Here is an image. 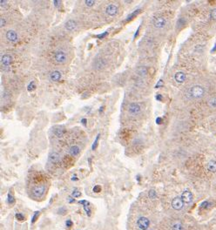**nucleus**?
I'll list each match as a JSON object with an SVG mask.
<instances>
[{
  "label": "nucleus",
  "instance_id": "obj_10",
  "mask_svg": "<svg viewBox=\"0 0 216 230\" xmlns=\"http://www.w3.org/2000/svg\"><path fill=\"white\" fill-rule=\"evenodd\" d=\"M150 225V221L145 217H140L138 221V226L141 230H146Z\"/></svg>",
  "mask_w": 216,
  "mask_h": 230
},
{
  "label": "nucleus",
  "instance_id": "obj_33",
  "mask_svg": "<svg viewBox=\"0 0 216 230\" xmlns=\"http://www.w3.org/2000/svg\"><path fill=\"white\" fill-rule=\"evenodd\" d=\"M53 4H54V6H55L56 8H59L60 5H61V1L56 0V1H53Z\"/></svg>",
  "mask_w": 216,
  "mask_h": 230
},
{
  "label": "nucleus",
  "instance_id": "obj_34",
  "mask_svg": "<svg viewBox=\"0 0 216 230\" xmlns=\"http://www.w3.org/2000/svg\"><path fill=\"white\" fill-rule=\"evenodd\" d=\"M5 25H6V20H5L4 18H1V19H0V26H1V27H4Z\"/></svg>",
  "mask_w": 216,
  "mask_h": 230
},
{
  "label": "nucleus",
  "instance_id": "obj_17",
  "mask_svg": "<svg viewBox=\"0 0 216 230\" xmlns=\"http://www.w3.org/2000/svg\"><path fill=\"white\" fill-rule=\"evenodd\" d=\"M65 27H66V29L67 31H74V30L76 29V27H77V23H76L73 19H69V20L66 23Z\"/></svg>",
  "mask_w": 216,
  "mask_h": 230
},
{
  "label": "nucleus",
  "instance_id": "obj_45",
  "mask_svg": "<svg viewBox=\"0 0 216 230\" xmlns=\"http://www.w3.org/2000/svg\"><path fill=\"white\" fill-rule=\"evenodd\" d=\"M72 180H73V181H75V180H78V178L77 177H75V176H73L72 178Z\"/></svg>",
  "mask_w": 216,
  "mask_h": 230
},
{
  "label": "nucleus",
  "instance_id": "obj_47",
  "mask_svg": "<svg viewBox=\"0 0 216 230\" xmlns=\"http://www.w3.org/2000/svg\"><path fill=\"white\" fill-rule=\"evenodd\" d=\"M146 230H147V229H146Z\"/></svg>",
  "mask_w": 216,
  "mask_h": 230
},
{
  "label": "nucleus",
  "instance_id": "obj_19",
  "mask_svg": "<svg viewBox=\"0 0 216 230\" xmlns=\"http://www.w3.org/2000/svg\"><path fill=\"white\" fill-rule=\"evenodd\" d=\"M65 132H66V130L63 129V128L58 127L55 128V129L53 130V133H54V135H55L57 138H62V137L64 136Z\"/></svg>",
  "mask_w": 216,
  "mask_h": 230
},
{
  "label": "nucleus",
  "instance_id": "obj_42",
  "mask_svg": "<svg viewBox=\"0 0 216 230\" xmlns=\"http://www.w3.org/2000/svg\"><path fill=\"white\" fill-rule=\"evenodd\" d=\"M159 85H160H160H162V80H160V81L157 83V85H155V87H156V88H158V87H159Z\"/></svg>",
  "mask_w": 216,
  "mask_h": 230
},
{
  "label": "nucleus",
  "instance_id": "obj_18",
  "mask_svg": "<svg viewBox=\"0 0 216 230\" xmlns=\"http://www.w3.org/2000/svg\"><path fill=\"white\" fill-rule=\"evenodd\" d=\"M136 74L139 75L140 77H144L146 76L147 74V68L144 66H139L137 69H136Z\"/></svg>",
  "mask_w": 216,
  "mask_h": 230
},
{
  "label": "nucleus",
  "instance_id": "obj_4",
  "mask_svg": "<svg viewBox=\"0 0 216 230\" xmlns=\"http://www.w3.org/2000/svg\"><path fill=\"white\" fill-rule=\"evenodd\" d=\"M5 37L7 38L8 41L11 42V43H15L19 40V35L18 33L14 31V30H9L6 31Z\"/></svg>",
  "mask_w": 216,
  "mask_h": 230
},
{
  "label": "nucleus",
  "instance_id": "obj_27",
  "mask_svg": "<svg viewBox=\"0 0 216 230\" xmlns=\"http://www.w3.org/2000/svg\"><path fill=\"white\" fill-rule=\"evenodd\" d=\"M208 105L211 107H215L216 108V98H213L208 101Z\"/></svg>",
  "mask_w": 216,
  "mask_h": 230
},
{
  "label": "nucleus",
  "instance_id": "obj_29",
  "mask_svg": "<svg viewBox=\"0 0 216 230\" xmlns=\"http://www.w3.org/2000/svg\"><path fill=\"white\" fill-rule=\"evenodd\" d=\"M72 196H73V197H76V198H78V197H80V196H81V193H80L78 190H77V189H74V190H73V192H72Z\"/></svg>",
  "mask_w": 216,
  "mask_h": 230
},
{
  "label": "nucleus",
  "instance_id": "obj_37",
  "mask_svg": "<svg viewBox=\"0 0 216 230\" xmlns=\"http://www.w3.org/2000/svg\"><path fill=\"white\" fill-rule=\"evenodd\" d=\"M66 228H68V229H71V228L72 227V221H70V220L66 221Z\"/></svg>",
  "mask_w": 216,
  "mask_h": 230
},
{
  "label": "nucleus",
  "instance_id": "obj_8",
  "mask_svg": "<svg viewBox=\"0 0 216 230\" xmlns=\"http://www.w3.org/2000/svg\"><path fill=\"white\" fill-rule=\"evenodd\" d=\"M106 13L108 16H115L118 13V7L113 4H109L106 8Z\"/></svg>",
  "mask_w": 216,
  "mask_h": 230
},
{
  "label": "nucleus",
  "instance_id": "obj_12",
  "mask_svg": "<svg viewBox=\"0 0 216 230\" xmlns=\"http://www.w3.org/2000/svg\"><path fill=\"white\" fill-rule=\"evenodd\" d=\"M181 199L184 203H190L192 201V194L190 191H184L181 194Z\"/></svg>",
  "mask_w": 216,
  "mask_h": 230
},
{
  "label": "nucleus",
  "instance_id": "obj_7",
  "mask_svg": "<svg viewBox=\"0 0 216 230\" xmlns=\"http://www.w3.org/2000/svg\"><path fill=\"white\" fill-rule=\"evenodd\" d=\"M167 25V20L164 17H158L153 20V26L157 29H161Z\"/></svg>",
  "mask_w": 216,
  "mask_h": 230
},
{
  "label": "nucleus",
  "instance_id": "obj_46",
  "mask_svg": "<svg viewBox=\"0 0 216 230\" xmlns=\"http://www.w3.org/2000/svg\"><path fill=\"white\" fill-rule=\"evenodd\" d=\"M102 110H103V106H102V107H100V109H99V113H101V112H102Z\"/></svg>",
  "mask_w": 216,
  "mask_h": 230
},
{
  "label": "nucleus",
  "instance_id": "obj_35",
  "mask_svg": "<svg viewBox=\"0 0 216 230\" xmlns=\"http://www.w3.org/2000/svg\"><path fill=\"white\" fill-rule=\"evenodd\" d=\"M107 34H108V32H107V31H106L105 33H101V34H99V35H97V38L101 39V38H105V37L107 35Z\"/></svg>",
  "mask_w": 216,
  "mask_h": 230
},
{
  "label": "nucleus",
  "instance_id": "obj_20",
  "mask_svg": "<svg viewBox=\"0 0 216 230\" xmlns=\"http://www.w3.org/2000/svg\"><path fill=\"white\" fill-rule=\"evenodd\" d=\"M207 169L210 172L215 173L216 172V161L215 160H211L209 161V163L207 164Z\"/></svg>",
  "mask_w": 216,
  "mask_h": 230
},
{
  "label": "nucleus",
  "instance_id": "obj_21",
  "mask_svg": "<svg viewBox=\"0 0 216 230\" xmlns=\"http://www.w3.org/2000/svg\"><path fill=\"white\" fill-rule=\"evenodd\" d=\"M79 203H80V204H83V206H84V209H85V211L86 212L87 215H91V211H90V208H89L90 204H89L86 201H80Z\"/></svg>",
  "mask_w": 216,
  "mask_h": 230
},
{
  "label": "nucleus",
  "instance_id": "obj_31",
  "mask_svg": "<svg viewBox=\"0 0 216 230\" xmlns=\"http://www.w3.org/2000/svg\"><path fill=\"white\" fill-rule=\"evenodd\" d=\"M7 201H8V203H9V204H11V203L14 202V198H13V196L11 195V194H8V199H7Z\"/></svg>",
  "mask_w": 216,
  "mask_h": 230
},
{
  "label": "nucleus",
  "instance_id": "obj_1",
  "mask_svg": "<svg viewBox=\"0 0 216 230\" xmlns=\"http://www.w3.org/2000/svg\"><path fill=\"white\" fill-rule=\"evenodd\" d=\"M204 88L200 85H193L192 86L189 91H188V94L192 99H200L204 95Z\"/></svg>",
  "mask_w": 216,
  "mask_h": 230
},
{
  "label": "nucleus",
  "instance_id": "obj_3",
  "mask_svg": "<svg viewBox=\"0 0 216 230\" xmlns=\"http://www.w3.org/2000/svg\"><path fill=\"white\" fill-rule=\"evenodd\" d=\"M141 112V107L139 104L137 103H131L128 106V113L131 115H138Z\"/></svg>",
  "mask_w": 216,
  "mask_h": 230
},
{
  "label": "nucleus",
  "instance_id": "obj_44",
  "mask_svg": "<svg viewBox=\"0 0 216 230\" xmlns=\"http://www.w3.org/2000/svg\"><path fill=\"white\" fill-rule=\"evenodd\" d=\"M68 202L72 203V202H74V200H73L72 198H71V197H69V198H68Z\"/></svg>",
  "mask_w": 216,
  "mask_h": 230
},
{
  "label": "nucleus",
  "instance_id": "obj_24",
  "mask_svg": "<svg viewBox=\"0 0 216 230\" xmlns=\"http://www.w3.org/2000/svg\"><path fill=\"white\" fill-rule=\"evenodd\" d=\"M182 225L180 222H176L173 226V230H182Z\"/></svg>",
  "mask_w": 216,
  "mask_h": 230
},
{
  "label": "nucleus",
  "instance_id": "obj_5",
  "mask_svg": "<svg viewBox=\"0 0 216 230\" xmlns=\"http://www.w3.org/2000/svg\"><path fill=\"white\" fill-rule=\"evenodd\" d=\"M12 61H13V58H12V56H11V54H9V53L4 54V55L1 57V64H2L4 66H5V67L11 66V63H12Z\"/></svg>",
  "mask_w": 216,
  "mask_h": 230
},
{
  "label": "nucleus",
  "instance_id": "obj_26",
  "mask_svg": "<svg viewBox=\"0 0 216 230\" xmlns=\"http://www.w3.org/2000/svg\"><path fill=\"white\" fill-rule=\"evenodd\" d=\"M34 89H35V84H34L33 81H31V82L29 83V85H28V86H27V90H28L29 92H31V91H33Z\"/></svg>",
  "mask_w": 216,
  "mask_h": 230
},
{
  "label": "nucleus",
  "instance_id": "obj_43",
  "mask_svg": "<svg viewBox=\"0 0 216 230\" xmlns=\"http://www.w3.org/2000/svg\"><path fill=\"white\" fill-rule=\"evenodd\" d=\"M86 121H87V120H86V119H83V120H81V123H82V124H84L85 126L86 125Z\"/></svg>",
  "mask_w": 216,
  "mask_h": 230
},
{
  "label": "nucleus",
  "instance_id": "obj_16",
  "mask_svg": "<svg viewBox=\"0 0 216 230\" xmlns=\"http://www.w3.org/2000/svg\"><path fill=\"white\" fill-rule=\"evenodd\" d=\"M174 79H175V81L177 83L181 84V83H183L186 80V74L184 73H182V72H178L174 75Z\"/></svg>",
  "mask_w": 216,
  "mask_h": 230
},
{
  "label": "nucleus",
  "instance_id": "obj_39",
  "mask_svg": "<svg viewBox=\"0 0 216 230\" xmlns=\"http://www.w3.org/2000/svg\"><path fill=\"white\" fill-rule=\"evenodd\" d=\"M162 121H163L162 118H157L156 119V123L157 124H162Z\"/></svg>",
  "mask_w": 216,
  "mask_h": 230
},
{
  "label": "nucleus",
  "instance_id": "obj_13",
  "mask_svg": "<svg viewBox=\"0 0 216 230\" xmlns=\"http://www.w3.org/2000/svg\"><path fill=\"white\" fill-rule=\"evenodd\" d=\"M48 160L51 163H53V164L58 163V162L60 160V155H59V153H57V152H51V153L49 154Z\"/></svg>",
  "mask_w": 216,
  "mask_h": 230
},
{
  "label": "nucleus",
  "instance_id": "obj_38",
  "mask_svg": "<svg viewBox=\"0 0 216 230\" xmlns=\"http://www.w3.org/2000/svg\"><path fill=\"white\" fill-rule=\"evenodd\" d=\"M7 5V1L6 0H1L0 1V6L3 8V7H4V6H6Z\"/></svg>",
  "mask_w": 216,
  "mask_h": 230
},
{
  "label": "nucleus",
  "instance_id": "obj_11",
  "mask_svg": "<svg viewBox=\"0 0 216 230\" xmlns=\"http://www.w3.org/2000/svg\"><path fill=\"white\" fill-rule=\"evenodd\" d=\"M106 64V60H105L104 58H96V59L94 60V62H93V66H94V68L97 69V70H101V69H103V68L105 67Z\"/></svg>",
  "mask_w": 216,
  "mask_h": 230
},
{
  "label": "nucleus",
  "instance_id": "obj_2",
  "mask_svg": "<svg viewBox=\"0 0 216 230\" xmlns=\"http://www.w3.org/2000/svg\"><path fill=\"white\" fill-rule=\"evenodd\" d=\"M53 58L57 64L62 65L65 64L67 61V55L65 51H57L54 53Z\"/></svg>",
  "mask_w": 216,
  "mask_h": 230
},
{
  "label": "nucleus",
  "instance_id": "obj_28",
  "mask_svg": "<svg viewBox=\"0 0 216 230\" xmlns=\"http://www.w3.org/2000/svg\"><path fill=\"white\" fill-rule=\"evenodd\" d=\"M95 1H93V0H86L85 1V4H86V6H88V7H92V6H93L94 4H95Z\"/></svg>",
  "mask_w": 216,
  "mask_h": 230
},
{
  "label": "nucleus",
  "instance_id": "obj_6",
  "mask_svg": "<svg viewBox=\"0 0 216 230\" xmlns=\"http://www.w3.org/2000/svg\"><path fill=\"white\" fill-rule=\"evenodd\" d=\"M45 191H46V187L43 186V185H40V186L35 187L32 189V194L36 198H39L45 194Z\"/></svg>",
  "mask_w": 216,
  "mask_h": 230
},
{
  "label": "nucleus",
  "instance_id": "obj_36",
  "mask_svg": "<svg viewBox=\"0 0 216 230\" xmlns=\"http://www.w3.org/2000/svg\"><path fill=\"white\" fill-rule=\"evenodd\" d=\"M100 191H101L100 186H95V187H93V192H94V193H99Z\"/></svg>",
  "mask_w": 216,
  "mask_h": 230
},
{
  "label": "nucleus",
  "instance_id": "obj_25",
  "mask_svg": "<svg viewBox=\"0 0 216 230\" xmlns=\"http://www.w3.org/2000/svg\"><path fill=\"white\" fill-rule=\"evenodd\" d=\"M99 137H100V134L98 133V134L97 135V138L95 139V140H94L93 146H92V149H93V150H95V149H96L97 146H98V140H99Z\"/></svg>",
  "mask_w": 216,
  "mask_h": 230
},
{
  "label": "nucleus",
  "instance_id": "obj_41",
  "mask_svg": "<svg viewBox=\"0 0 216 230\" xmlns=\"http://www.w3.org/2000/svg\"><path fill=\"white\" fill-rule=\"evenodd\" d=\"M156 99H157L158 100H162L163 97H162V95H160V94H158V95L156 96Z\"/></svg>",
  "mask_w": 216,
  "mask_h": 230
},
{
  "label": "nucleus",
  "instance_id": "obj_14",
  "mask_svg": "<svg viewBox=\"0 0 216 230\" xmlns=\"http://www.w3.org/2000/svg\"><path fill=\"white\" fill-rule=\"evenodd\" d=\"M50 79L53 82H57V81H59L61 79V77H62V74L59 71H52L51 73H50Z\"/></svg>",
  "mask_w": 216,
  "mask_h": 230
},
{
  "label": "nucleus",
  "instance_id": "obj_30",
  "mask_svg": "<svg viewBox=\"0 0 216 230\" xmlns=\"http://www.w3.org/2000/svg\"><path fill=\"white\" fill-rule=\"evenodd\" d=\"M210 17H211L212 19L216 20V8L211 11V12H210Z\"/></svg>",
  "mask_w": 216,
  "mask_h": 230
},
{
  "label": "nucleus",
  "instance_id": "obj_22",
  "mask_svg": "<svg viewBox=\"0 0 216 230\" xmlns=\"http://www.w3.org/2000/svg\"><path fill=\"white\" fill-rule=\"evenodd\" d=\"M148 196H149V198H150V199H152V200L155 199V198H156V196H157V194H156V192H155L154 190L151 189V190L148 192Z\"/></svg>",
  "mask_w": 216,
  "mask_h": 230
},
{
  "label": "nucleus",
  "instance_id": "obj_40",
  "mask_svg": "<svg viewBox=\"0 0 216 230\" xmlns=\"http://www.w3.org/2000/svg\"><path fill=\"white\" fill-rule=\"evenodd\" d=\"M38 216V212H36L35 213V217L32 218V222H35V221L37 220V217Z\"/></svg>",
  "mask_w": 216,
  "mask_h": 230
},
{
  "label": "nucleus",
  "instance_id": "obj_32",
  "mask_svg": "<svg viewBox=\"0 0 216 230\" xmlns=\"http://www.w3.org/2000/svg\"><path fill=\"white\" fill-rule=\"evenodd\" d=\"M16 217H17V219H18L19 221H24V217L23 216L22 214H16Z\"/></svg>",
  "mask_w": 216,
  "mask_h": 230
},
{
  "label": "nucleus",
  "instance_id": "obj_15",
  "mask_svg": "<svg viewBox=\"0 0 216 230\" xmlns=\"http://www.w3.org/2000/svg\"><path fill=\"white\" fill-rule=\"evenodd\" d=\"M68 153L71 156H78L79 153H80V147L77 145H73V146H71L68 149Z\"/></svg>",
  "mask_w": 216,
  "mask_h": 230
},
{
  "label": "nucleus",
  "instance_id": "obj_9",
  "mask_svg": "<svg viewBox=\"0 0 216 230\" xmlns=\"http://www.w3.org/2000/svg\"><path fill=\"white\" fill-rule=\"evenodd\" d=\"M184 202L181 199V197H175L172 202V207L175 210H180L183 207Z\"/></svg>",
  "mask_w": 216,
  "mask_h": 230
},
{
  "label": "nucleus",
  "instance_id": "obj_23",
  "mask_svg": "<svg viewBox=\"0 0 216 230\" xmlns=\"http://www.w3.org/2000/svg\"><path fill=\"white\" fill-rule=\"evenodd\" d=\"M140 10H136V11H133L132 14H130V15L127 17V19H126V21H129V20L133 19V17H135V16H136V15H137V14L140 12Z\"/></svg>",
  "mask_w": 216,
  "mask_h": 230
}]
</instances>
